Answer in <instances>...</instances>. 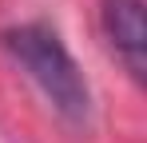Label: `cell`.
Returning a JSON list of instances; mask_svg holds the SVG:
<instances>
[{
  "label": "cell",
  "instance_id": "7a4b0ae2",
  "mask_svg": "<svg viewBox=\"0 0 147 143\" xmlns=\"http://www.w3.org/2000/svg\"><path fill=\"white\" fill-rule=\"evenodd\" d=\"M103 32L123 60V68L135 80L147 76V20H143V0H103L99 8Z\"/></svg>",
  "mask_w": 147,
  "mask_h": 143
},
{
  "label": "cell",
  "instance_id": "6da1fadb",
  "mask_svg": "<svg viewBox=\"0 0 147 143\" xmlns=\"http://www.w3.org/2000/svg\"><path fill=\"white\" fill-rule=\"evenodd\" d=\"M0 40L12 52V60L28 72V80L44 92V99L68 123H84L88 119L92 88H88L80 64L72 60V52L60 40L56 28H48V24H20V28H8Z\"/></svg>",
  "mask_w": 147,
  "mask_h": 143
}]
</instances>
